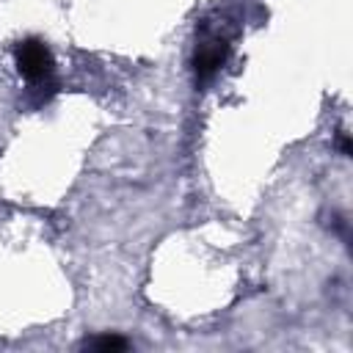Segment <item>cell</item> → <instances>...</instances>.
I'll list each match as a JSON object with an SVG mask.
<instances>
[{
  "label": "cell",
  "instance_id": "1",
  "mask_svg": "<svg viewBox=\"0 0 353 353\" xmlns=\"http://www.w3.org/2000/svg\"><path fill=\"white\" fill-rule=\"evenodd\" d=\"M14 63L25 80H44L55 69V58L41 39H25L14 50Z\"/></svg>",
  "mask_w": 353,
  "mask_h": 353
},
{
  "label": "cell",
  "instance_id": "2",
  "mask_svg": "<svg viewBox=\"0 0 353 353\" xmlns=\"http://www.w3.org/2000/svg\"><path fill=\"white\" fill-rule=\"evenodd\" d=\"M229 58V44L223 39H204L199 41L196 47V55H193V66H196V74L199 80H210Z\"/></svg>",
  "mask_w": 353,
  "mask_h": 353
},
{
  "label": "cell",
  "instance_id": "3",
  "mask_svg": "<svg viewBox=\"0 0 353 353\" xmlns=\"http://www.w3.org/2000/svg\"><path fill=\"white\" fill-rule=\"evenodd\" d=\"M83 345L91 347V350H102V353H108V350H127V339L119 336V334H99V336L85 339Z\"/></svg>",
  "mask_w": 353,
  "mask_h": 353
},
{
  "label": "cell",
  "instance_id": "4",
  "mask_svg": "<svg viewBox=\"0 0 353 353\" xmlns=\"http://www.w3.org/2000/svg\"><path fill=\"white\" fill-rule=\"evenodd\" d=\"M339 149H342V154H345V157L350 154V138H347V132H345V130L339 132Z\"/></svg>",
  "mask_w": 353,
  "mask_h": 353
}]
</instances>
